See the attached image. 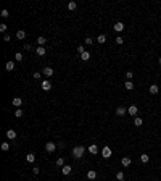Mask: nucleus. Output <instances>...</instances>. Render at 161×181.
Listing matches in <instances>:
<instances>
[{
    "instance_id": "2",
    "label": "nucleus",
    "mask_w": 161,
    "mask_h": 181,
    "mask_svg": "<svg viewBox=\"0 0 161 181\" xmlns=\"http://www.w3.org/2000/svg\"><path fill=\"white\" fill-rule=\"evenodd\" d=\"M111 155H113L111 147H110V146H105V147L102 149V157H103V159H110Z\"/></svg>"
},
{
    "instance_id": "24",
    "label": "nucleus",
    "mask_w": 161,
    "mask_h": 181,
    "mask_svg": "<svg viewBox=\"0 0 161 181\" xmlns=\"http://www.w3.org/2000/svg\"><path fill=\"white\" fill-rule=\"evenodd\" d=\"M124 87H126L127 90H132L134 89V83L132 81H126V83H124Z\"/></svg>"
},
{
    "instance_id": "18",
    "label": "nucleus",
    "mask_w": 161,
    "mask_h": 181,
    "mask_svg": "<svg viewBox=\"0 0 161 181\" xmlns=\"http://www.w3.org/2000/svg\"><path fill=\"white\" fill-rule=\"evenodd\" d=\"M45 42H47V39L44 37V36H39V37H37V44H39V47H44Z\"/></svg>"
},
{
    "instance_id": "9",
    "label": "nucleus",
    "mask_w": 161,
    "mask_h": 181,
    "mask_svg": "<svg viewBox=\"0 0 161 181\" xmlns=\"http://www.w3.org/2000/svg\"><path fill=\"white\" fill-rule=\"evenodd\" d=\"M16 131L15 129H7V137H8V139L10 141H13V139H16Z\"/></svg>"
},
{
    "instance_id": "7",
    "label": "nucleus",
    "mask_w": 161,
    "mask_h": 181,
    "mask_svg": "<svg viewBox=\"0 0 161 181\" xmlns=\"http://www.w3.org/2000/svg\"><path fill=\"white\" fill-rule=\"evenodd\" d=\"M40 87H42V90H50V89H52V83H50L49 79H45V81H42Z\"/></svg>"
},
{
    "instance_id": "32",
    "label": "nucleus",
    "mask_w": 161,
    "mask_h": 181,
    "mask_svg": "<svg viewBox=\"0 0 161 181\" xmlns=\"http://www.w3.org/2000/svg\"><path fill=\"white\" fill-rule=\"evenodd\" d=\"M2 150H10V142H3L2 144Z\"/></svg>"
},
{
    "instance_id": "35",
    "label": "nucleus",
    "mask_w": 161,
    "mask_h": 181,
    "mask_svg": "<svg viewBox=\"0 0 161 181\" xmlns=\"http://www.w3.org/2000/svg\"><path fill=\"white\" fill-rule=\"evenodd\" d=\"M86 44H87V45H92V44H93V39H92V37H86Z\"/></svg>"
},
{
    "instance_id": "5",
    "label": "nucleus",
    "mask_w": 161,
    "mask_h": 181,
    "mask_svg": "<svg viewBox=\"0 0 161 181\" xmlns=\"http://www.w3.org/2000/svg\"><path fill=\"white\" fill-rule=\"evenodd\" d=\"M87 150H89V154H92V155H97V154H98V146H97V144H90Z\"/></svg>"
},
{
    "instance_id": "22",
    "label": "nucleus",
    "mask_w": 161,
    "mask_h": 181,
    "mask_svg": "<svg viewBox=\"0 0 161 181\" xmlns=\"http://www.w3.org/2000/svg\"><path fill=\"white\" fill-rule=\"evenodd\" d=\"M148 160H150V155H148V154H142L140 155V162H142V163H147Z\"/></svg>"
},
{
    "instance_id": "8",
    "label": "nucleus",
    "mask_w": 161,
    "mask_h": 181,
    "mask_svg": "<svg viewBox=\"0 0 161 181\" xmlns=\"http://www.w3.org/2000/svg\"><path fill=\"white\" fill-rule=\"evenodd\" d=\"M130 163H132V160H130V157H122L121 159V165L124 167V168H127Z\"/></svg>"
},
{
    "instance_id": "11",
    "label": "nucleus",
    "mask_w": 161,
    "mask_h": 181,
    "mask_svg": "<svg viewBox=\"0 0 161 181\" xmlns=\"http://www.w3.org/2000/svg\"><path fill=\"white\" fill-rule=\"evenodd\" d=\"M11 104H13V105H15L16 108H21V105H23V99H21V97H15Z\"/></svg>"
},
{
    "instance_id": "41",
    "label": "nucleus",
    "mask_w": 161,
    "mask_h": 181,
    "mask_svg": "<svg viewBox=\"0 0 161 181\" xmlns=\"http://www.w3.org/2000/svg\"><path fill=\"white\" fill-rule=\"evenodd\" d=\"M159 65H161V57H159Z\"/></svg>"
},
{
    "instance_id": "26",
    "label": "nucleus",
    "mask_w": 161,
    "mask_h": 181,
    "mask_svg": "<svg viewBox=\"0 0 161 181\" xmlns=\"http://www.w3.org/2000/svg\"><path fill=\"white\" fill-rule=\"evenodd\" d=\"M81 58L84 60V62H89V60H90V52H84V53L81 55Z\"/></svg>"
},
{
    "instance_id": "34",
    "label": "nucleus",
    "mask_w": 161,
    "mask_h": 181,
    "mask_svg": "<svg viewBox=\"0 0 161 181\" xmlns=\"http://www.w3.org/2000/svg\"><path fill=\"white\" fill-rule=\"evenodd\" d=\"M0 15H2V18H8V16H10L8 10H2V13H0Z\"/></svg>"
},
{
    "instance_id": "14",
    "label": "nucleus",
    "mask_w": 161,
    "mask_h": 181,
    "mask_svg": "<svg viewBox=\"0 0 161 181\" xmlns=\"http://www.w3.org/2000/svg\"><path fill=\"white\" fill-rule=\"evenodd\" d=\"M35 53H37L39 57H44L47 53V50H45V47H37V49H35Z\"/></svg>"
},
{
    "instance_id": "21",
    "label": "nucleus",
    "mask_w": 161,
    "mask_h": 181,
    "mask_svg": "<svg viewBox=\"0 0 161 181\" xmlns=\"http://www.w3.org/2000/svg\"><path fill=\"white\" fill-rule=\"evenodd\" d=\"M134 125L137 126V128H139V126H142V125H144V120H142L140 117H135V118H134Z\"/></svg>"
},
{
    "instance_id": "15",
    "label": "nucleus",
    "mask_w": 161,
    "mask_h": 181,
    "mask_svg": "<svg viewBox=\"0 0 161 181\" xmlns=\"http://www.w3.org/2000/svg\"><path fill=\"white\" fill-rule=\"evenodd\" d=\"M16 39L24 40V39H26V32H24V31H21V29H20V31H16Z\"/></svg>"
},
{
    "instance_id": "6",
    "label": "nucleus",
    "mask_w": 161,
    "mask_h": 181,
    "mask_svg": "<svg viewBox=\"0 0 161 181\" xmlns=\"http://www.w3.org/2000/svg\"><path fill=\"white\" fill-rule=\"evenodd\" d=\"M42 75H44V76H47V78L53 76V68H50V66H45V68L42 70Z\"/></svg>"
},
{
    "instance_id": "16",
    "label": "nucleus",
    "mask_w": 161,
    "mask_h": 181,
    "mask_svg": "<svg viewBox=\"0 0 161 181\" xmlns=\"http://www.w3.org/2000/svg\"><path fill=\"white\" fill-rule=\"evenodd\" d=\"M158 92H159V87L156 86V84H151V86H150V94L155 95V94H158Z\"/></svg>"
},
{
    "instance_id": "38",
    "label": "nucleus",
    "mask_w": 161,
    "mask_h": 181,
    "mask_svg": "<svg viewBox=\"0 0 161 181\" xmlns=\"http://www.w3.org/2000/svg\"><path fill=\"white\" fill-rule=\"evenodd\" d=\"M32 173H34V175H39V173H40V168H39V167H34V168H32Z\"/></svg>"
},
{
    "instance_id": "23",
    "label": "nucleus",
    "mask_w": 161,
    "mask_h": 181,
    "mask_svg": "<svg viewBox=\"0 0 161 181\" xmlns=\"http://www.w3.org/2000/svg\"><path fill=\"white\" fill-rule=\"evenodd\" d=\"M97 42H98V44H105V42H106V36L105 34H100L98 37H97Z\"/></svg>"
},
{
    "instance_id": "20",
    "label": "nucleus",
    "mask_w": 161,
    "mask_h": 181,
    "mask_svg": "<svg viewBox=\"0 0 161 181\" xmlns=\"http://www.w3.org/2000/svg\"><path fill=\"white\" fill-rule=\"evenodd\" d=\"M26 160L29 162V163H32V162H35V154H32V152H29V154L26 155Z\"/></svg>"
},
{
    "instance_id": "30",
    "label": "nucleus",
    "mask_w": 161,
    "mask_h": 181,
    "mask_svg": "<svg viewBox=\"0 0 161 181\" xmlns=\"http://www.w3.org/2000/svg\"><path fill=\"white\" fill-rule=\"evenodd\" d=\"M132 78H134V73H132V71H127V73H126V81H130Z\"/></svg>"
},
{
    "instance_id": "29",
    "label": "nucleus",
    "mask_w": 161,
    "mask_h": 181,
    "mask_svg": "<svg viewBox=\"0 0 161 181\" xmlns=\"http://www.w3.org/2000/svg\"><path fill=\"white\" fill-rule=\"evenodd\" d=\"M68 8H69V10H76V8H77V3H76V2H69V3H68Z\"/></svg>"
},
{
    "instance_id": "12",
    "label": "nucleus",
    "mask_w": 161,
    "mask_h": 181,
    "mask_svg": "<svg viewBox=\"0 0 161 181\" xmlns=\"http://www.w3.org/2000/svg\"><path fill=\"white\" fill-rule=\"evenodd\" d=\"M113 29L115 31H118V32H121V31H124V23H121V21H118L115 26H113Z\"/></svg>"
},
{
    "instance_id": "13",
    "label": "nucleus",
    "mask_w": 161,
    "mask_h": 181,
    "mask_svg": "<svg viewBox=\"0 0 161 181\" xmlns=\"http://www.w3.org/2000/svg\"><path fill=\"white\" fill-rule=\"evenodd\" d=\"M95 178H97V171H95V170H89V171H87V179L93 181Z\"/></svg>"
},
{
    "instance_id": "17",
    "label": "nucleus",
    "mask_w": 161,
    "mask_h": 181,
    "mask_svg": "<svg viewBox=\"0 0 161 181\" xmlns=\"http://www.w3.org/2000/svg\"><path fill=\"white\" fill-rule=\"evenodd\" d=\"M61 173L64 175V176H68V175L71 173V167H69V165H64V167H61Z\"/></svg>"
},
{
    "instance_id": "27",
    "label": "nucleus",
    "mask_w": 161,
    "mask_h": 181,
    "mask_svg": "<svg viewBox=\"0 0 161 181\" xmlns=\"http://www.w3.org/2000/svg\"><path fill=\"white\" fill-rule=\"evenodd\" d=\"M15 60L16 62H23V52H16L15 53Z\"/></svg>"
},
{
    "instance_id": "31",
    "label": "nucleus",
    "mask_w": 161,
    "mask_h": 181,
    "mask_svg": "<svg viewBox=\"0 0 161 181\" xmlns=\"http://www.w3.org/2000/svg\"><path fill=\"white\" fill-rule=\"evenodd\" d=\"M15 117H16V118H21V117H23V110H21V108H18V110L15 112Z\"/></svg>"
},
{
    "instance_id": "19",
    "label": "nucleus",
    "mask_w": 161,
    "mask_h": 181,
    "mask_svg": "<svg viewBox=\"0 0 161 181\" xmlns=\"http://www.w3.org/2000/svg\"><path fill=\"white\" fill-rule=\"evenodd\" d=\"M5 70H7V71H13V70H15V62H7V65H5Z\"/></svg>"
},
{
    "instance_id": "37",
    "label": "nucleus",
    "mask_w": 161,
    "mask_h": 181,
    "mask_svg": "<svg viewBox=\"0 0 161 181\" xmlns=\"http://www.w3.org/2000/svg\"><path fill=\"white\" fill-rule=\"evenodd\" d=\"M116 44H124V39L121 37V36H118V37H116Z\"/></svg>"
},
{
    "instance_id": "3",
    "label": "nucleus",
    "mask_w": 161,
    "mask_h": 181,
    "mask_svg": "<svg viewBox=\"0 0 161 181\" xmlns=\"http://www.w3.org/2000/svg\"><path fill=\"white\" fill-rule=\"evenodd\" d=\"M56 147H58V146H56L55 142H47V144H45V150H47L49 154L55 152V149H56Z\"/></svg>"
},
{
    "instance_id": "25",
    "label": "nucleus",
    "mask_w": 161,
    "mask_h": 181,
    "mask_svg": "<svg viewBox=\"0 0 161 181\" xmlns=\"http://www.w3.org/2000/svg\"><path fill=\"white\" fill-rule=\"evenodd\" d=\"M124 179H126L124 173H122V171H118V173H116V181H124Z\"/></svg>"
},
{
    "instance_id": "33",
    "label": "nucleus",
    "mask_w": 161,
    "mask_h": 181,
    "mask_svg": "<svg viewBox=\"0 0 161 181\" xmlns=\"http://www.w3.org/2000/svg\"><path fill=\"white\" fill-rule=\"evenodd\" d=\"M7 29H8V26L5 24V23H2V24H0V31H2V32H7Z\"/></svg>"
},
{
    "instance_id": "1",
    "label": "nucleus",
    "mask_w": 161,
    "mask_h": 181,
    "mask_svg": "<svg viewBox=\"0 0 161 181\" xmlns=\"http://www.w3.org/2000/svg\"><path fill=\"white\" fill-rule=\"evenodd\" d=\"M86 154V147L84 146H76L73 149V157H76V159H81V157H84Z\"/></svg>"
},
{
    "instance_id": "36",
    "label": "nucleus",
    "mask_w": 161,
    "mask_h": 181,
    "mask_svg": "<svg viewBox=\"0 0 161 181\" xmlns=\"http://www.w3.org/2000/svg\"><path fill=\"white\" fill-rule=\"evenodd\" d=\"M77 52H79V53H81V55H82V53H84V52H86V49H84V45H79V47H77Z\"/></svg>"
},
{
    "instance_id": "4",
    "label": "nucleus",
    "mask_w": 161,
    "mask_h": 181,
    "mask_svg": "<svg viewBox=\"0 0 161 181\" xmlns=\"http://www.w3.org/2000/svg\"><path fill=\"white\" fill-rule=\"evenodd\" d=\"M127 113L130 117H137V113H139V108H137V105H130L127 108Z\"/></svg>"
},
{
    "instance_id": "40",
    "label": "nucleus",
    "mask_w": 161,
    "mask_h": 181,
    "mask_svg": "<svg viewBox=\"0 0 161 181\" xmlns=\"http://www.w3.org/2000/svg\"><path fill=\"white\" fill-rule=\"evenodd\" d=\"M34 78H35V79H39V78H42V73H34Z\"/></svg>"
},
{
    "instance_id": "39",
    "label": "nucleus",
    "mask_w": 161,
    "mask_h": 181,
    "mask_svg": "<svg viewBox=\"0 0 161 181\" xmlns=\"http://www.w3.org/2000/svg\"><path fill=\"white\" fill-rule=\"evenodd\" d=\"M10 39H11V37H10L8 34H5V36H3V40H5V42H10Z\"/></svg>"
},
{
    "instance_id": "10",
    "label": "nucleus",
    "mask_w": 161,
    "mask_h": 181,
    "mask_svg": "<svg viewBox=\"0 0 161 181\" xmlns=\"http://www.w3.org/2000/svg\"><path fill=\"white\" fill-rule=\"evenodd\" d=\"M126 113H127L126 107H118V108H116V115H118V117H124Z\"/></svg>"
},
{
    "instance_id": "28",
    "label": "nucleus",
    "mask_w": 161,
    "mask_h": 181,
    "mask_svg": "<svg viewBox=\"0 0 161 181\" xmlns=\"http://www.w3.org/2000/svg\"><path fill=\"white\" fill-rule=\"evenodd\" d=\"M56 165H58V167H64V159H63V157L56 159Z\"/></svg>"
}]
</instances>
